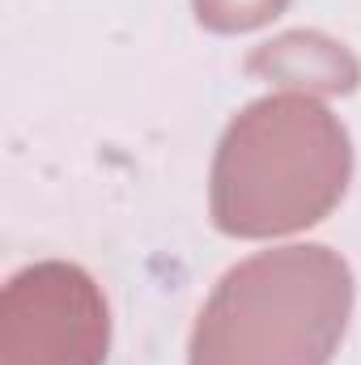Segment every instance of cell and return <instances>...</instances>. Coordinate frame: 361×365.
Returning a JSON list of instances; mask_svg holds the SVG:
<instances>
[{"mask_svg": "<svg viewBox=\"0 0 361 365\" xmlns=\"http://www.w3.org/2000/svg\"><path fill=\"white\" fill-rule=\"evenodd\" d=\"M272 64V77H285V81H310L315 90H340L349 93L357 86V64H353V56L345 51V47H336V43H327V38H319V34H285L280 43H272L264 47L255 60H251V68H264Z\"/></svg>", "mask_w": 361, "mask_h": 365, "instance_id": "obj_4", "label": "cell"}, {"mask_svg": "<svg viewBox=\"0 0 361 365\" xmlns=\"http://www.w3.org/2000/svg\"><path fill=\"white\" fill-rule=\"evenodd\" d=\"M353 314V268L323 242L260 251L204 302L187 365H332Z\"/></svg>", "mask_w": 361, "mask_h": 365, "instance_id": "obj_2", "label": "cell"}, {"mask_svg": "<svg viewBox=\"0 0 361 365\" xmlns=\"http://www.w3.org/2000/svg\"><path fill=\"white\" fill-rule=\"evenodd\" d=\"M200 26L217 30V34H247L268 26L272 17H280L289 9V0H191Z\"/></svg>", "mask_w": 361, "mask_h": 365, "instance_id": "obj_5", "label": "cell"}, {"mask_svg": "<svg viewBox=\"0 0 361 365\" xmlns=\"http://www.w3.org/2000/svg\"><path fill=\"white\" fill-rule=\"evenodd\" d=\"M111 310L86 268L43 259L9 276L0 293V365H102Z\"/></svg>", "mask_w": 361, "mask_h": 365, "instance_id": "obj_3", "label": "cell"}, {"mask_svg": "<svg viewBox=\"0 0 361 365\" xmlns=\"http://www.w3.org/2000/svg\"><path fill=\"white\" fill-rule=\"evenodd\" d=\"M353 140L315 93L243 106L213 158L208 208L230 238H280L319 225L349 191Z\"/></svg>", "mask_w": 361, "mask_h": 365, "instance_id": "obj_1", "label": "cell"}]
</instances>
